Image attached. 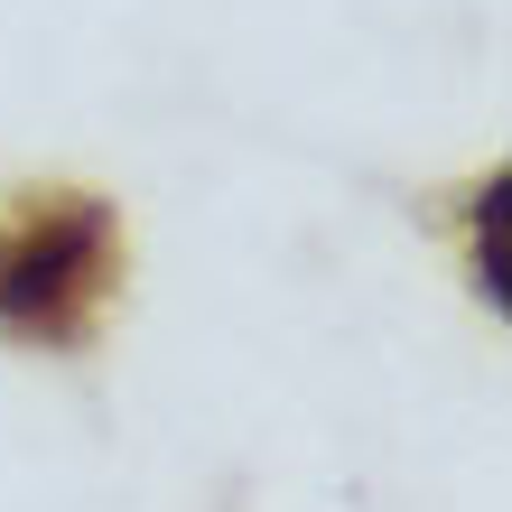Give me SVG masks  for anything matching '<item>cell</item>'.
Segmentation results:
<instances>
[{
    "label": "cell",
    "mask_w": 512,
    "mask_h": 512,
    "mask_svg": "<svg viewBox=\"0 0 512 512\" xmlns=\"http://www.w3.org/2000/svg\"><path fill=\"white\" fill-rule=\"evenodd\" d=\"M122 289V215L94 187H28L0 205V336L84 354Z\"/></svg>",
    "instance_id": "1"
}]
</instances>
